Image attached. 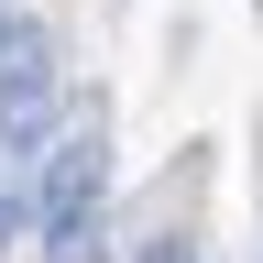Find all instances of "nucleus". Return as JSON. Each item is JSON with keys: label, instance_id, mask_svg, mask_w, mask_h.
Segmentation results:
<instances>
[{"label": "nucleus", "instance_id": "obj_4", "mask_svg": "<svg viewBox=\"0 0 263 263\" xmlns=\"http://www.w3.org/2000/svg\"><path fill=\"white\" fill-rule=\"evenodd\" d=\"M0 44H11V22H0Z\"/></svg>", "mask_w": 263, "mask_h": 263}, {"label": "nucleus", "instance_id": "obj_1", "mask_svg": "<svg viewBox=\"0 0 263 263\" xmlns=\"http://www.w3.org/2000/svg\"><path fill=\"white\" fill-rule=\"evenodd\" d=\"M99 197H110V132L77 121L44 154V186H33V209H44V263H88L99 252Z\"/></svg>", "mask_w": 263, "mask_h": 263}, {"label": "nucleus", "instance_id": "obj_2", "mask_svg": "<svg viewBox=\"0 0 263 263\" xmlns=\"http://www.w3.org/2000/svg\"><path fill=\"white\" fill-rule=\"evenodd\" d=\"M44 110H55V33L11 22V44H0V143L33 154L44 143Z\"/></svg>", "mask_w": 263, "mask_h": 263}, {"label": "nucleus", "instance_id": "obj_3", "mask_svg": "<svg viewBox=\"0 0 263 263\" xmlns=\"http://www.w3.org/2000/svg\"><path fill=\"white\" fill-rule=\"evenodd\" d=\"M143 263H197V241H154V252H143Z\"/></svg>", "mask_w": 263, "mask_h": 263}]
</instances>
